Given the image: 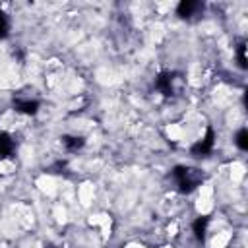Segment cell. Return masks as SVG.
Returning a JSON list of instances; mask_svg holds the SVG:
<instances>
[{
  "mask_svg": "<svg viewBox=\"0 0 248 248\" xmlns=\"http://www.w3.org/2000/svg\"><path fill=\"white\" fill-rule=\"evenodd\" d=\"M172 176L176 178V184H178V190L188 194L192 192L202 180H203V174L198 170V169H188V167H176L172 170Z\"/></svg>",
  "mask_w": 248,
  "mask_h": 248,
  "instance_id": "6da1fadb",
  "label": "cell"
},
{
  "mask_svg": "<svg viewBox=\"0 0 248 248\" xmlns=\"http://www.w3.org/2000/svg\"><path fill=\"white\" fill-rule=\"evenodd\" d=\"M213 145H215V132L211 128H207L205 136L192 147V153L194 155H205V153H209L213 149Z\"/></svg>",
  "mask_w": 248,
  "mask_h": 248,
  "instance_id": "7a4b0ae2",
  "label": "cell"
},
{
  "mask_svg": "<svg viewBox=\"0 0 248 248\" xmlns=\"http://www.w3.org/2000/svg\"><path fill=\"white\" fill-rule=\"evenodd\" d=\"M172 74L170 72H161L155 79V87L163 93V95H170L172 93Z\"/></svg>",
  "mask_w": 248,
  "mask_h": 248,
  "instance_id": "3957f363",
  "label": "cell"
},
{
  "mask_svg": "<svg viewBox=\"0 0 248 248\" xmlns=\"http://www.w3.org/2000/svg\"><path fill=\"white\" fill-rule=\"evenodd\" d=\"M14 149H16V143H14L12 136L6 134V132H0V157L2 159L12 157L14 155Z\"/></svg>",
  "mask_w": 248,
  "mask_h": 248,
  "instance_id": "277c9868",
  "label": "cell"
},
{
  "mask_svg": "<svg viewBox=\"0 0 248 248\" xmlns=\"http://www.w3.org/2000/svg\"><path fill=\"white\" fill-rule=\"evenodd\" d=\"M14 105H16V108H17L19 112H23V114H35V112L39 110V103H37L35 99H17Z\"/></svg>",
  "mask_w": 248,
  "mask_h": 248,
  "instance_id": "5b68a950",
  "label": "cell"
},
{
  "mask_svg": "<svg viewBox=\"0 0 248 248\" xmlns=\"http://www.w3.org/2000/svg\"><path fill=\"white\" fill-rule=\"evenodd\" d=\"M196 10H198V2H194V0H182L178 4V8H176V14L180 17H190Z\"/></svg>",
  "mask_w": 248,
  "mask_h": 248,
  "instance_id": "8992f818",
  "label": "cell"
},
{
  "mask_svg": "<svg viewBox=\"0 0 248 248\" xmlns=\"http://www.w3.org/2000/svg\"><path fill=\"white\" fill-rule=\"evenodd\" d=\"M207 225H209V219H207V217H198V219L194 221L192 231H194V234H196V238H198V240H203V238H205Z\"/></svg>",
  "mask_w": 248,
  "mask_h": 248,
  "instance_id": "52a82bcc",
  "label": "cell"
},
{
  "mask_svg": "<svg viewBox=\"0 0 248 248\" xmlns=\"http://www.w3.org/2000/svg\"><path fill=\"white\" fill-rule=\"evenodd\" d=\"M62 143L66 145L68 151H78V149L83 147L85 140H83L81 136H64V138H62Z\"/></svg>",
  "mask_w": 248,
  "mask_h": 248,
  "instance_id": "ba28073f",
  "label": "cell"
},
{
  "mask_svg": "<svg viewBox=\"0 0 248 248\" xmlns=\"http://www.w3.org/2000/svg\"><path fill=\"white\" fill-rule=\"evenodd\" d=\"M236 145H238V149H242V151L248 149V132H246V128H240V130L236 132Z\"/></svg>",
  "mask_w": 248,
  "mask_h": 248,
  "instance_id": "9c48e42d",
  "label": "cell"
},
{
  "mask_svg": "<svg viewBox=\"0 0 248 248\" xmlns=\"http://www.w3.org/2000/svg\"><path fill=\"white\" fill-rule=\"evenodd\" d=\"M236 58H238L240 68H246V66H248V64H246V45H244V43H240V45L236 46Z\"/></svg>",
  "mask_w": 248,
  "mask_h": 248,
  "instance_id": "30bf717a",
  "label": "cell"
},
{
  "mask_svg": "<svg viewBox=\"0 0 248 248\" xmlns=\"http://www.w3.org/2000/svg\"><path fill=\"white\" fill-rule=\"evenodd\" d=\"M8 29H10V21H8L6 14L0 10V37H6L8 35Z\"/></svg>",
  "mask_w": 248,
  "mask_h": 248,
  "instance_id": "8fae6325",
  "label": "cell"
}]
</instances>
